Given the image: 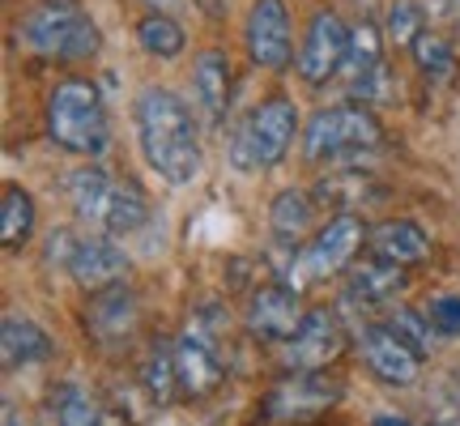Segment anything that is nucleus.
I'll return each mask as SVG.
<instances>
[{
    "instance_id": "nucleus-26",
    "label": "nucleus",
    "mask_w": 460,
    "mask_h": 426,
    "mask_svg": "<svg viewBox=\"0 0 460 426\" xmlns=\"http://www.w3.org/2000/svg\"><path fill=\"white\" fill-rule=\"evenodd\" d=\"M31 235H34V200L26 188L9 183L4 197H0V244L17 252L22 244H31Z\"/></svg>"
},
{
    "instance_id": "nucleus-16",
    "label": "nucleus",
    "mask_w": 460,
    "mask_h": 426,
    "mask_svg": "<svg viewBox=\"0 0 460 426\" xmlns=\"http://www.w3.org/2000/svg\"><path fill=\"white\" fill-rule=\"evenodd\" d=\"M410 286V273L401 264H388V261H358L349 264V273L341 281V307H354V312H371V307H384L393 303L396 295H405Z\"/></svg>"
},
{
    "instance_id": "nucleus-11",
    "label": "nucleus",
    "mask_w": 460,
    "mask_h": 426,
    "mask_svg": "<svg viewBox=\"0 0 460 426\" xmlns=\"http://www.w3.org/2000/svg\"><path fill=\"white\" fill-rule=\"evenodd\" d=\"M358 350H362L367 371H371L379 384H388V388H405V384H413V379L422 376V354H418L401 333H393L388 324L362 328Z\"/></svg>"
},
{
    "instance_id": "nucleus-17",
    "label": "nucleus",
    "mask_w": 460,
    "mask_h": 426,
    "mask_svg": "<svg viewBox=\"0 0 460 426\" xmlns=\"http://www.w3.org/2000/svg\"><path fill=\"white\" fill-rule=\"evenodd\" d=\"M137 320H141V307H137V295H132L124 281L111 286V290H99V295L90 298V307H85L90 337L99 345H107V350L128 342L132 333H137Z\"/></svg>"
},
{
    "instance_id": "nucleus-15",
    "label": "nucleus",
    "mask_w": 460,
    "mask_h": 426,
    "mask_svg": "<svg viewBox=\"0 0 460 426\" xmlns=\"http://www.w3.org/2000/svg\"><path fill=\"white\" fill-rule=\"evenodd\" d=\"M345 94L349 102H367V99H384L388 90V73H384V48H379V31L371 22H358L349 31V51H345Z\"/></svg>"
},
{
    "instance_id": "nucleus-18",
    "label": "nucleus",
    "mask_w": 460,
    "mask_h": 426,
    "mask_svg": "<svg viewBox=\"0 0 460 426\" xmlns=\"http://www.w3.org/2000/svg\"><path fill=\"white\" fill-rule=\"evenodd\" d=\"M192 102H197L200 120L209 129H222L226 120V107H230V60L226 51H200L197 65H192Z\"/></svg>"
},
{
    "instance_id": "nucleus-30",
    "label": "nucleus",
    "mask_w": 460,
    "mask_h": 426,
    "mask_svg": "<svg viewBox=\"0 0 460 426\" xmlns=\"http://www.w3.org/2000/svg\"><path fill=\"white\" fill-rule=\"evenodd\" d=\"M422 31H427L422 26V4L418 0H393V9H388V39L396 48H413V39Z\"/></svg>"
},
{
    "instance_id": "nucleus-36",
    "label": "nucleus",
    "mask_w": 460,
    "mask_h": 426,
    "mask_svg": "<svg viewBox=\"0 0 460 426\" xmlns=\"http://www.w3.org/2000/svg\"><path fill=\"white\" fill-rule=\"evenodd\" d=\"M4 426H17V418H13V413H4Z\"/></svg>"
},
{
    "instance_id": "nucleus-34",
    "label": "nucleus",
    "mask_w": 460,
    "mask_h": 426,
    "mask_svg": "<svg viewBox=\"0 0 460 426\" xmlns=\"http://www.w3.org/2000/svg\"><path fill=\"white\" fill-rule=\"evenodd\" d=\"M99 426H128V422H124V418H119V413H107V410H102Z\"/></svg>"
},
{
    "instance_id": "nucleus-6",
    "label": "nucleus",
    "mask_w": 460,
    "mask_h": 426,
    "mask_svg": "<svg viewBox=\"0 0 460 426\" xmlns=\"http://www.w3.org/2000/svg\"><path fill=\"white\" fill-rule=\"evenodd\" d=\"M367 235L371 230L362 226L358 213H332L329 222L312 235V244L295 256V273H290L295 286L298 281H324L332 273H341L345 264H354L358 247L367 244Z\"/></svg>"
},
{
    "instance_id": "nucleus-1",
    "label": "nucleus",
    "mask_w": 460,
    "mask_h": 426,
    "mask_svg": "<svg viewBox=\"0 0 460 426\" xmlns=\"http://www.w3.org/2000/svg\"><path fill=\"white\" fill-rule=\"evenodd\" d=\"M137 141L158 180L183 188L200 175V124L175 90L146 85L137 94Z\"/></svg>"
},
{
    "instance_id": "nucleus-29",
    "label": "nucleus",
    "mask_w": 460,
    "mask_h": 426,
    "mask_svg": "<svg viewBox=\"0 0 460 426\" xmlns=\"http://www.w3.org/2000/svg\"><path fill=\"white\" fill-rule=\"evenodd\" d=\"M410 51H413V65L422 68L427 77H447V73H452V60H456V56H452V43H447L439 31H430V26L413 39Z\"/></svg>"
},
{
    "instance_id": "nucleus-8",
    "label": "nucleus",
    "mask_w": 460,
    "mask_h": 426,
    "mask_svg": "<svg viewBox=\"0 0 460 426\" xmlns=\"http://www.w3.org/2000/svg\"><path fill=\"white\" fill-rule=\"evenodd\" d=\"M303 303H298V286L290 281H264L261 290H252L247 298L243 324L247 333L264 345H286L295 337V328L303 324Z\"/></svg>"
},
{
    "instance_id": "nucleus-32",
    "label": "nucleus",
    "mask_w": 460,
    "mask_h": 426,
    "mask_svg": "<svg viewBox=\"0 0 460 426\" xmlns=\"http://www.w3.org/2000/svg\"><path fill=\"white\" fill-rule=\"evenodd\" d=\"M427 315L435 333H444V337H460V295H435L427 303Z\"/></svg>"
},
{
    "instance_id": "nucleus-14",
    "label": "nucleus",
    "mask_w": 460,
    "mask_h": 426,
    "mask_svg": "<svg viewBox=\"0 0 460 426\" xmlns=\"http://www.w3.org/2000/svg\"><path fill=\"white\" fill-rule=\"evenodd\" d=\"M247 51L252 60L269 73L295 60V39H290V9L281 0H256L252 13H247Z\"/></svg>"
},
{
    "instance_id": "nucleus-7",
    "label": "nucleus",
    "mask_w": 460,
    "mask_h": 426,
    "mask_svg": "<svg viewBox=\"0 0 460 426\" xmlns=\"http://www.w3.org/2000/svg\"><path fill=\"white\" fill-rule=\"evenodd\" d=\"M175 367H180V393L200 401L222 388L226 362L217 354V333L205 324V315H192L175 342Z\"/></svg>"
},
{
    "instance_id": "nucleus-5",
    "label": "nucleus",
    "mask_w": 460,
    "mask_h": 426,
    "mask_svg": "<svg viewBox=\"0 0 460 426\" xmlns=\"http://www.w3.org/2000/svg\"><path fill=\"white\" fill-rule=\"evenodd\" d=\"M17 39L34 51V56H48V60H60V65H77V60H90L99 51V26L94 17H85L82 9L73 4H39L17 22Z\"/></svg>"
},
{
    "instance_id": "nucleus-3",
    "label": "nucleus",
    "mask_w": 460,
    "mask_h": 426,
    "mask_svg": "<svg viewBox=\"0 0 460 426\" xmlns=\"http://www.w3.org/2000/svg\"><path fill=\"white\" fill-rule=\"evenodd\" d=\"M298 132V107L286 94L256 102L230 132V163L234 171H269L286 158V149Z\"/></svg>"
},
{
    "instance_id": "nucleus-28",
    "label": "nucleus",
    "mask_w": 460,
    "mask_h": 426,
    "mask_svg": "<svg viewBox=\"0 0 460 426\" xmlns=\"http://www.w3.org/2000/svg\"><path fill=\"white\" fill-rule=\"evenodd\" d=\"M137 39H141V48L149 51V56H158V60H175L183 51V26L175 22L171 13H149L141 26H137Z\"/></svg>"
},
{
    "instance_id": "nucleus-22",
    "label": "nucleus",
    "mask_w": 460,
    "mask_h": 426,
    "mask_svg": "<svg viewBox=\"0 0 460 426\" xmlns=\"http://www.w3.org/2000/svg\"><path fill=\"white\" fill-rule=\"evenodd\" d=\"M376 200H384V183H376L362 171H332L329 180L315 183V205L337 213H354L362 205H376Z\"/></svg>"
},
{
    "instance_id": "nucleus-19",
    "label": "nucleus",
    "mask_w": 460,
    "mask_h": 426,
    "mask_svg": "<svg viewBox=\"0 0 460 426\" xmlns=\"http://www.w3.org/2000/svg\"><path fill=\"white\" fill-rule=\"evenodd\" d=\"M367 252L376 256V261H388V264H418L430 256V235L418 222L410 217H393V222H379L371 226L367 235Z\"/></svg>"
},
{
    "instance_id": "nucleus-25",
    "label": "nucleus",
    "mask_w": 460,
    "mask_h": 426,
    "mask_svg": "<svg viewBox=\"0 0 460 426\" xmlns=\"http://www.w3.org/2000/svg\"><path fill=\"white\" fill-rule=\"evenodd\" d=\"M146 222H149V200H146V192H141V183L119 180L115 183V197H111V209H107V226H102V235L124 239V235H137Z\"/></svg>"
},
{
    "instance_id": "nucleus-9",
    "label": "nucleus",
    "mask_w": 460,
    "mask_h": 426,
    "mask_svg": "<svg viewBox=\"0 0 460 426\" xmlns=\"http://www.w3.org/2000/svg\"><path fill=\"white\" fill-rule=\"evenodd\" d=\"M337 396H341V384H332L324 371H290L273 393L264 396V418L307 422V418H320L324 410H332Z\"/></svg>"
},
{
    "instance_id": "nucleus-2",
    "label": "nucleus",
    "mask_w": 460,
    "mask_h": 426,
    "mask_svg": "<svg viewBox=\"0 0 460 426\" xmlns=\"http://www.w3.org/2000/svg\"><path fill=\"white\" fill-rule=\"evenodd\" d=\"M48 132L51 141L68 154H85V158H99L107 149V107L94 82L85 77H65V82L51 90L48 99Z\"/></svg>"
},
{
    "instance_id": "nucleus-20",
    "label": "nucleus",
    "mask_w": 460,
    "mask_h": 426,
    "mask_svg": "<svg viewBox=\"0 0 460 426\" xmlns=\"http://www.w3.org/2000/svg\"><path fill=\"white\" fill-rule=\"evenodd\" d=\"M0 359H4V371L39 367L51 359V337L26 315H4L0 320Z\"/></svg>"
},
{
    "instance_id": "nucleus-27",
    "label": "nucleus",
    "mask_w": 460,
    "mask_h": 426,
    "mask_svg": "<svg viewBox=\"0 0 460 426\" xmlns=\"http://www.w3.org/2000/svg\"><path fill=\"white\" fill-rule=\"evenodd\" d=\"M51 413H56V426H99L102 418L99 401L85 393L82 384H60L51 393Z\"/></svg>"
},
{
    "instance_id": "nucleus-12",
    "label": "nucleus",
    "mask_w": 460,
    "mask_h": 426,
    "mask_svg": "<svg viewBox=\"0 0 460 426\" xmlns=\"http://www.w3.org/2000/svg\"><path fill=\"white\" fill-rule=\"evenodd\" d=\"M65 269L82 290L99 295V290H111V286L128 278V256L111 235H77L73 247H68Z\"/></svg>"
},
{
    "instance_id": "nucleus-23",
    "label": "nucleus",
    "mask_w": 460,
    "mask_h": 426,
    "mask_svg": "<svg viewBox=\"0 0 460 426\" xmlns=\"http://www.w3.org/2000/svg\"><path fill=\"white\" fill-rule=\"evenodd\" d=\"M312 217H315V197H307L303 188H286L269 205V226L286 244H298L312 230Z\"/></svg>"
},
{
    "instance_id": "nucleus-33",
    "label": "nucleus",
    "mask_w": 460,
    "mask_h": 426,
    "mask_svg": "<svg viewBox=\"0 0 460 426\" xmlns=\"http://www.w3.org/2000/svg\"><path fill=\"white\" fill-rule=\"evenodd\" d=\"M371 426H413V422H405V418H393V413H379V418H371Z\"/></svg>"
},
{
    "instance_id": "nucleus-4",
    "label": "nucleus",
    "mask_w": 460,
    "mask_h": 426,
    "mask_svg": "<svg viewBox=\"0 0 460 426\" xmlns=\"http://www.w3.org/2000/svg\"><path fill=\"white\" fill-rule=\"evenodd\" d=\"M379 146V120L367 102H332L307 120L303 129V158L307 163H345L371 154Z\"/></svg>"
},
{
    "instance_id": "nucleus-24",
    "label": "nucleus",
    "mask_w": 460,
    "mask_h": 426,
    "mask_svg": "<svg viewBox=\"0 0 460 426\" xmlns=\"http://www.w3.org/2000/svg\"><path fill=\"white\" fill-rule=\"evenodd\" d=\"M141 384L154 405H171L180 393V367H175V345L171 342H154L149 345L146 362H141Z\"/></svg>"
},
{
    "instance_id": "nucleus-21",
    "label": "nucleus",
    "mask_w": 460,
    "mask_h": 426,
    "mask_svg": "<svg viewBox=\"0 0 460 426\" xmlns=\"http://www.w3.org/2000/svg\"><path fill=\"white\" fill-rule=\"evenodd\" d=\"M115 183L102 166H82V171H73L65 180V192H68V205L73 213L82 217L85 226H107V209H111V197H115Z\"/></svg>"
},
{
    "instance_id": "nucleus-13",
    "label": "nucleus",
    "mask_w": 460,
    "mask_h": 426,
    "mask_svg": "<svg viewBox=\"0 0 460 426\" xmlns=\"http://www.w3.org/2000/svg\"><path fill=\"white\" fill-rule=\"evenodd\" d=\"M345 51H349V31L332 9H320L307 26L303 51H298V77L307 85H324L329 77H337L345 65Z\"/></svg>"
},
{
    "instance_id": "nucleus-35",
    "label": "nucleus",
    "mask_w": 460,
    "mask_h": 426,
    "mask_svg": "<svg viewBox=\"0 0 460 426\" xmlns=\"http://www.w3.org/2000/svg\"><path fill=\"white\" fill-rule=\"evenodd\" d=\"M146 4H154V9L163 13V9H171V4H180V0H146Z\"/></svg>"
},
{
    "instance_id": "nucleus-31",
    "label": "nucleus",
    "mask_w": 460,
    "mask_h": 426,
    "mask_svg": "<svg viewBox=\"0 0 460 426\" xmlns=\"http://www.w3.org/2000/svg\"><path fill=\"white\" fill-rule=\"evenodd\" d=\"M388 328H393V333H401V337H405V342L413 345V350H418V354H422V359H427L430 354V342H435V337H430V315L427 312H413V307H396L393 315H388Z\"/></svg>"
},
{
    "instance_id": "nucleus-10",
    "label": "nucleus",
    "mask_w": 460,
    "mask_h": 426,
    "mask_svg": "<svg viewBox=\"0 0 460 426\" xmlns=\"http://www.w3.org/2000/svg\"><path fill=\"white\" fill-rule=\"evenodd\" d=\"M341 350H345V328L337 320V312L312 307L303 315V324L295 328V337L281 345V362L290 371H324Z\"/></svg>"
}]
</instances>
